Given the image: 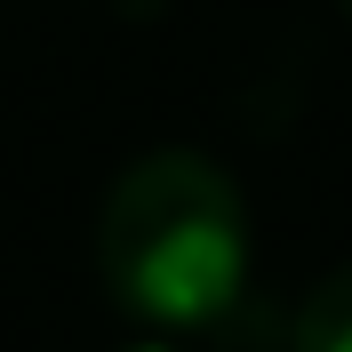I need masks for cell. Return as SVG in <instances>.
Wrapping results in <instances>:
<instances>
[{"mask_svg":"<svg viewBox=\"0 0 352 352\" xmlns=\"http://www.w3.org/2000/svg\"><path fill=\"white\" fill-rule=\"evenodd\" d=\"M96 280L160 336H208L248 296V208L208 153H144L96 217Z\"/></svg>","mask_w":352,"mask_h":352,"instance_id":"6da1fadb","label":"cell"},{"mask_svg":"<svg viewBox=\"0 0 352 352\" xmlns=\"http://www.w3.org/2000/svg\"><path fill=\"white\" fill-rule=\"evenodd\" d=\"M344 16H352V0H344Z\"/></svg>","mask_w":352,"mask_h":352,"instance_id":"277c9868","label":"cell"},{"mask_svg":"<svg viewBox=\"0 0 352 352\" xmlns=\"http://www.w3.org/2000/svg\"><path fill=\"white\" fill-rule=\"evenodd\" d=\"M129 352H176V344H160V336H153V344H129Z\"/></svg>","mask_w":352,"mask_h":352,"instance_id":"3957f363","label":"cell"},{"mask_svg":"<svg viewBox=\"0 0 352 352\" xmlns=\"http://www.w3.org/2000/svg\"><path fill=\"white\" fill-rule=\"evenodd\" d=\"M296 352H352V264L305 296L296 312Z\"/></svg>","mask_w":352,"mask_h":352,"instance_id":"7a4b0ae2","label":"cell"}]
</instances>
